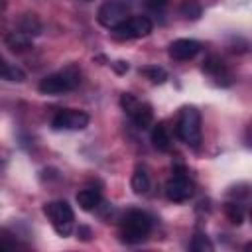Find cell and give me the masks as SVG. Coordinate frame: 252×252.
<instances>
[{
  "instance_id": "obj_9",
  "label": "cell",
  "mask_w": 252,
  "mask_h": 252,
  "mask_svg": "<svg viewBox=\"0 0 252 252\" xmlns=\"http://www.w3.org/2000/svg\"><path fill=\"white\" fill-rule=\"evenodd\" d=\"M87 124H89V114L75 108H63L51 120V126L55 130H83Z\"/></svg>"
},
{
  "instance_id": "obj_11",
  "label": "cell",
  "mask_w": 252,
  "mask_h": 252,
  "mask_svg": "<svg viewBox=\"0 0 252 252\" xmlns=\"http://www.w3.org/2000/svg\"><path fill=\"white\" fill-rule=\"evenodd\" d=\"M150 138H152V144H154V148H156V150H159V152H165V150H169V146H171V138H169L167 126H165L163 122H158V124H154Z\"/></svg>"
},
{
  "instance_id": "obj_12",
  "label": "cell",
  "mask_w": 252,
  "mask_h": 252,
  "mask_svg": "<svg viewBox=\"0 0 252 252\" xmlns=\"http://www.w3.org/2000/svg\"><path fill=\"white\" fill-rule=\"evenodd\" d=\"M102 201V195L98 189H81L77 193V203L83 211H94Z\"/></svg>"
},
{
  "instance_id": "obj_4",
  "label": "cell",
  "mask_w": 252,
  "mask_h": 252,
  "mask_svg": "<svg viewBox=\"0 0 252 252\" xmlns=\"http://www.w3.org/2000/svg\"><path fill=\"white\" fill-rule=\"evenodd\" d=\"M79 71L75 67H69L61 73L47 75L39 81V93L43 94H63L79 85Z\"/></svg>"
},
{
  "instance_id": "obj_7",
  "label": "cell",
  "mask_w": 252,
  "mask_h": 252,
  "mask_svg": "<svg viewBox=\"0 0 252 252\" xmlns=\"http://www.w3.org/2000/svg\"><path fill=\"white\" fill-rule=\"evenodd\" d=\"M193 195V183L187 177V171L183 165L173 167L171 179L165 183V197L173 203H183Z\"/></svg>"
},
{
  "instance_id": "obj_16",
  "label": "cell",
  "mask_w": 252,
  "mask_h": 252,
  "mask_svg": "<svg viewBox=\"0 0 252 252\" xmlns=\"http://www.w3.org/2000/svg\"><path fill=\"white\" fill-rule=\"evenodd\" d=\"M41 22L35 14H24L22 20H20V32L28 33V35H37L41 33Z\"/></svg>"
},
{
  "instance_id": "obj_2",
  "label": "cell",
  "mask_w": 252,
  "mask_h": 252,
  "mask_svg": "<svg viewBox=\"0 0 252 252\" xmlns=\"http://www.w3.org/2000/svg\"><path fill=\"white\" fill-rule=\"evenodd\" d=\"M177 136L191 148L201 142V112L195 106H183L177 120Z\"/></svg>"
},
{
  "instance_id": "obj_10",
  "label": "cell",
  "mask_w": 252,
  "mask_h": 252,
  "mask_svg": "<svg viewBox=\"0 0 252 252\" xmlns=\"http://www.w3.org/2000/svg\"><path fill=\"white\" fill-rule=\"evenodd\" d=\"M201 51V43L197 39H189V37H181L169 43V55L177 61H189L193 59L197 53Z\"/></svg>"
},
{
  "instance_id": "obj_26",
  "label": "cell",
  "mask_w": 252,
  "mask_h": 252,
  "mask_svg": "<svg viewBox=\"0 0 252 252\" xmlns=\"http://www.w3.org/2000/svg\"><path fill=\"white\" fill-rule=\"evenodd\" d=\"M6 8V0H0V10H4Z\"/></svg>"
},
{
  "instance_id": "obj_19",
  "label": "cell",
  "mask_w": 252,
  "mask_h": 252,
  "mask_svg": "<svg viewBox=\"0 0 252 252\" xmlns=\"http://www.w3.org/2000/svg\"><path fill=\"white\" fill-rule=\"evenodd\" d=\"M224 215L232 224H242V220H244V209L238 203H226L224 205Z\"/></svg>"
},
{
  "instance_id": "obj_8",
  "label": "cell",
  "mask_w": 252,
  "mask_h": 252,
  "mask_svg": "<svg viewBox=\"0 0 252 252\" xmlns=\"http://www.w3.org/2000/svg\"><path fill=\"white\" fill-rule=\"evenodd\" d=\"M128 18V4L126 2H120V0H106L98 12H96V20L100 26L112 30L116 28L122 20Z\"/></svg>"
},
{
  "instance_id": "obj_22",
  "label": "cell",
  "mask_w": 252,
  "mask_h": 252,
  "mask_svg": "<svg viewBox=\"0 0 252 252\" xmlns=\"http://www.w3.org/2000/svg\"><path fill=\"white\" fill-rule=\"evenodd\" d=\"M167 4H169V0H146V6H148L150 10H156V12L163 10Z\"/></svg>"
},
{
  "instance_id": "obj_6",
  "label": "cell",
  "mask_w": 252,
  "mask_h": 252,
  "mask_svg": "<svg viewBox=\"0 0 252 252\" xmlns=\"http://www.w3.org/2000/svg\"><path fill=\"white\" fill-rule=\"evenodd\" d=\"M154 24L148 16H130L122 20L116 28H112V35L116 39H138L150 35Z\"/></svg>"
},
{
  "instance_id": "obj_15",
  "label": "cell",
  "mask_w": 252,
  "mask_h": 252,
  "mask_svg": "<svg viewBox=\"0 0 252 252\" xmlns=\"http://www.w3.org/2000/svg\"><path fill=\"white\" fill-rule=\"evenodd\" d=\"M0 79H6V81H18V83H20V81L26 79V73H24L20 67L8 63L4 57H0Z\"/></svg>"
},
{
  "instance_id": "obj_13",
  "label": "cell",
  "mask_w": 252,
  "mask_h": 252,
  "mask_svg": "<svg viewBox=\"0 0 252 252\" xmlns=\"http://www.w3.org/2000/svg\"><path fill=\"white\" fill-rule=\"evenodd\" d=\"M130 187L136 195H146L150 191V175L146 171V167L138 165L132 173V179H130Z\"/></svg>"
},
{
  "instance_id": "obj_20",
  "label": "cell",
  "mask_w": 252,
  "mask_h": 252,
  "mask_svg": "<svg viewBox=\"0 0 252 252\" xmlns=\"http://www.w3.org/2000/svg\"><path fill=\"white\" fill-rule=\"evenodd\" d=\"M191 250H195V252H211L213 250V242L209 240L207 234L197 232L193 236V240H191Z\"/></svg>"
},
{
  "instance_id": "obj_14",
  "label": "cell",
  "mask_w": 252,
  "mask_h": 252,
  "mask_svg": "<svg viewBox=\"0 0 252 252\" xmlns=\"http://www.w3.org/2000/svg\"><path fill=\"white\" fill-rule=\"evenodd\" d=\"M6 45L12 51H28L32 47V35L24 32H12L6 35Z\"/></svg>"
},
{
  "instance_id": "obj_18",
  "label": "cell",
  "mask_w": 252,
  "mask_h": 252,
  "mask_svg": "<svg viewBox=\"0 0 252 252\" xmlns=\"http://www.w3.org/2000/svg\"><path fill=\"white\" fill-rule=\"evenodd\" d=\"M201 14H203V8H201V4L197 0H185L181 4V16L183 18L197 20V18H201Z\"/></svg>"
},
{
  "instance_id": "obj_5",
  "label": "cell",
  "mask_w": 252,
  "mask_h": 252,
  "mask_svg": "<svg viewBox=\"0 0 252 252\" xmlns=\"http://www.w3.org/2000/svg\"><path fill=\"white\" fill-rule=\"evenodd\" d=\"M120 106L124 108V112L132 118V122L140 130L152 126V122H154V110H152V106L148 102L136 98L132 93H124L120 96Z\"/></svg>"
},
{
  "instance_id": "obj_25",
  "label": "cell",
  "mask_w": 252,
  "mask_h": 252,
  "mask_svg": "<svg viewBox=\"0 0 252 252\" xmlns=\"http://www.w3.org/2000/svg\"><path fill=\"white\" fill-rule=\"evenodd\" d=\"M77 238H81V240H91V236H93V232H91V228L89 226H85V224H79V228H77Z\"/></svg>"
},
{
  "instance_id": "obj_27",
  "label": "cell",
  "mask_w": 252,
  "mask_h": 252,
  "mask_svg": "<svg viewBox=\"0 0 252 252\" xmlns=\"http://www.w3.org/2000/svg\"><path fill=\"white\" fill-rule=\"evenodd\" d=\"M85 2H91V0H85Z\"/></svg>"
},
{
  "instance_id": "obj_17",
  "label": "cell",
  "mask_w": 252,
  "mask_h": 252,
  "mask_svg": "<svg viewBox=\"0 0 252 252\" xmlns=\"http://www.w3.org/2000/svg\"><path fill=\"white\" fill-rule=\"evenodd\" d=\"M140 75H144L148 81H152L154 85H161L165 83L167 79V71L163 67H158V65H148V67H142L140 69Z\"/></svg>"
},
{
  "instance_id": "obj_24",
  "label": "cell",
  "mask_w": 252,
  "mask_h": 252,
  "mask_svg": "<svg viewBox=\"0 0 252 252\" xmlns=\"http://www.w3.org/2000/svg\"><path fill=\"white\" fill-rule=\"evenodd\" d=\"M8 248H14V242L4 230H0V250H8Z\"/></svg>"
},
{
  "instance_id": "obj_21",
  "label": "cell",
  "mask_w": 252,
  "mask_h": 252,
  "mask_svg": "<svg viewBox=\"0 0 252 252\" xmlns=\"http://www.w3.org/2000/svg\"><path fill=\"white\" fill-rule=\"evenodd\" d=\"M203 71L213 75V77H219L220 73H224V65H222V61L219 57H209L205 61V65H203Z\"/></svg>"
},
{
  "instance_id": "obj_3",
  "label": "cell",
  "mask_w": 252,
  "mask_h": 252,
  "mask_svg": "<svg viewBox=\"0 0 252 252\" xmlns=\"http://www.w3.org/2000/svg\"><path fill=\"white\" fill-rule=\"evenodd\" d=\"M43 213L47 215V219L51 220V226L55 228V232L59 236H69L73 232V220H75V213L71 209V205L67 201H51L43 205Z\"/></svg>"
},
{
  "instance_id": "obj_1",
  "label": "cell",
  "mask_w": 252,
  "mask_h": 252,
  "mask_svg": "<svg viewBox=\"0 0 252 252\" xmlns=\"http://www.w3.org/2000/svg\"><path fill=\"white\" fill-rule=\"evenodd\" d=\"M152 232V219L148 213L132 209L126 213L124 220H122V240L128 244H138L142 240L148 238V234Z\"/></svg>"
},
{
  "instance_id": "obj_23",
  "label": "cell",
  "mask_w": 252,
  "mask_h": 252,
  "mask_svg": "<svg viewBox=\"0 0 252 252\" xmlns=\"http://www.w3.org/2000/svg\"><path fill=\"white\" fill-rule=\"evenodd\" d=\"M110 65H112V69H114L118 75H124V73L130 69L128 61H122V59H118V61H114V63H110Z\"/></svg>"
}]
</instances>
